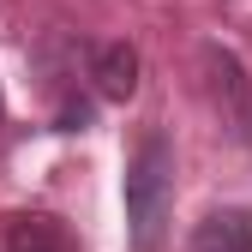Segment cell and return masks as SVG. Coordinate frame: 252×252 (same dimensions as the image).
<instances>
[{
  "instance_id": "obj_1",
  "label": "cell",
  "mask_w": 252,
  "mask_h": 252,
  "mask_svg": "<svg viewBox=\"0 0 252 252\" xmlns=\"http://www.w3.org/2000/svg\"><path fill=\"white\" fill-rule=\"evenodd\" d=\"M120 198H126V240L132 252H162L168 240V216H174V144L162 126L138 132L132 156L120 174Z\"/></svg>"
},
{
  "instance_id": "obj_2",
  "label": "cell",
  "mask_w": 252,
  "mask_h": 252,
  "mask_svg": "<svg viewBox=\"0 0 252 252\" xmlns=\"http://www.w3.org/2000/svg\"><path fill=\"white\" fill-rule=\"evenodd\" d=\"M204 72H210V102H216V114H222L228 138L246 144V138H252V90H246L240 60H234L228 48L210 42V48H204Z\"/></svg>"
},
{
  "instance_id": "obj_6",
  "label": "cell",
  "mask_w": 252,
  "mask_h": 252,
  "mask_svg": "<svg viewBox=\"0 0 252 252\" xmlns=\"http://www.w3.org/2000/svg\"><path fill=\"white\" fill-rule=\"evenodd\" d=\"M0 126H6V90H0Z\"/></svg>"
},
{
  "instance_id": "obj_5",
  "label": "cell",
  "mask_w": 252,
  "mask_h": 252,
  "mask_svg": "<svg viewBox=\"0 0 252 252\" xmlns=\"http://www.w3.org/2000/svg\"><path fill=\"white\" fill-rule=\"evenodd\" d=\"M0 252H78L72 228L60 222V216H12L6 222V240H0Z\"/></svg>"
},
{
  "instance_id": "obj_3",
  "label": "cell",
  "mask_w": 252,
  "mask_h": 252,
  "mask_svg": "<svg viewBox=\"0 0 252 252\" xmlns=\"http://www.w3.org/2000/svg\"><path fill=\"white\" fill-rule=\"evenodd\" d=\"M84 78H90V90H96L102 102H126L138 90V48L132 42H96Z\"/></svg>"
},
{
  "instance_id": "obj_4",
  "label": "cell",
  "mask_w": 252,
  "mask_h": 252,
  "mask_svg": "<svg viewBox=\"0 0 252 252\" xmlns=\"http://www.w3.org/2000/svg\"><path fill=\"white\" fill-rule=\"evenodd\" d=\"M186 252H252V210H246V204L204 210V222L192 228Z\"/></svg>"
}]
</instances>
